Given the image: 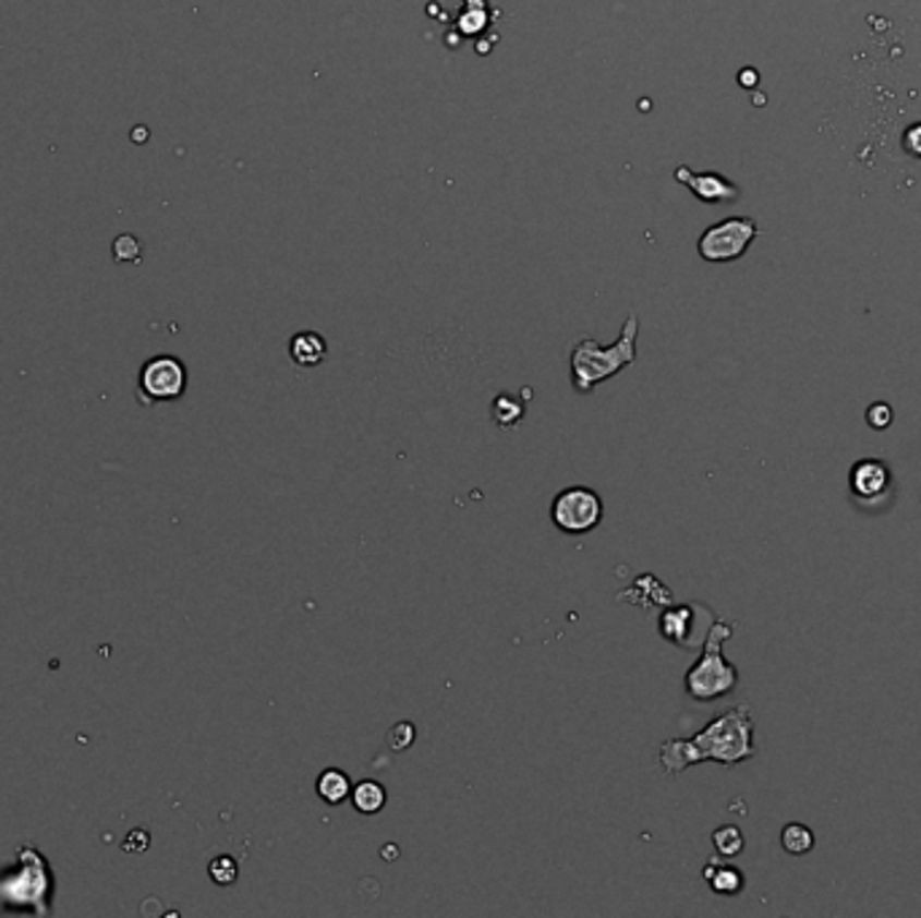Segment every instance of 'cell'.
Listing matches in <instances>:
<instances>
[{"instance_id":"obj_1","label":"cell","mask_w":921,"mask_h":918,"mask_svg":"<svg viewBox=\"0 0 921 918\" xmlns=\"http://www.w3.org/2000/svg\"><path fill=\"white\" fill-rule=\"evenodd\" d=\"M754 751L758 749H754L752 711L749 705H734L714 716L692 738H668L661 746L657 762L668 776H677L698 762H719L725 768L741 765V762L752 760Z\"/></svg>"},{"instance_id":"obj_2","label":"cell","mask_w":921,"mask_h":918,"mask_svg":"<svg viewBox=\"0 0 921 918\" xmlns=\"http://www.w3.org/2000/svg\"><path fill=\"white\" fill-rule=\"evenodd\" d=\"M637 337H639V315L628 313L622 324L620 337L611 346H598L593 337H582L574 342L569 353L571 364V386L577 394H593L601 383L620 375L626 366L637 361Z\"/></svg>"},{"instance_id":"obj_3","label":"cell","mask_w":921,"mask_h":918,"mask_svg":"<svg viewBox=\"0 0 921 918\" xmlns=\"http://www.w3.org/2000/svg\"><path fill=\"white\" fill-rule=\"evenodd\" d=\"M734 636V625L714 619L703 639V652L684 674V692L698 703H712L736 690L738 668L723 655V644Z\"/></svg>"},{"instance_id":"obj_4","label":"cell","mask_w":921,"mask_h":918,"mask_svg":"<svg viewBox=\"0 0 921 918\" xmlns=\"http://www.w3.org/2000/svg\"><path fill=\"white\" fill-rule=\"evenodd\" d=\"M550 518L558 531L582 536V533L596 531L604 520V502L593 487L571 485L563 487L550 504Z\"/></svg>"},{"instance_id":"obj_5","label":"cell","mask_w":921,"mask_h":918,"mask_svg":"<svg viewBox=\"0 0 921 918\" xmlns=\"http://www.w3.org/2000/svg\"><path fill=\"white\" fill-rule=\"evenodd\" d=\"M758 238V224L749 216H730V219L714 224L698 240V254L703 262L728 264L741 259L749 245Z\"/></svg>"},{"instance_id":"obj_6","label":"cell","mask_w":921,"mask_h":918,"mask_svg":"<svg viewBox=\"0 0 921 918\" xmlns=\"http://www.w3.org/2000/svg\"><path fill=\"white\" fill-rule=\"evenodd\" d=\"M186 366L175 355H154L141 366L138 399L141 404H157V401H175L186 391Z\"/></svg>"},{"instance_id":"obj_7","label":"cell","mask_w":921,"mask_h":918,"mask_svg":"<svg viewBox=\"0 0 921 918\" xmlns=\"http://www.w3.org/2000/svg\"><path fill=\"white\" fill-rule=\"evenodd\" d=\"M674 178H677L679 183H684V186H688L690 192L706 205L734 203V200H738V194H741V189H738L734 181H728L725 176L695 173V170H690L688 165H679V168L674 170Z\"/></svg>"},{"instance_id":"obj_8","label":"cell","mask_w":921,"mask_h":918,"mask_svg":"<svg viewBox=\"0 0 921 918\" xmlns=\"http://www.w3.org/2000/svg\"><path fill=\"white\" fill-rule=\"evenodd\" d=\"M849 487L851 496L860 498L862 504H871L875 498L884 496L892 487V472L884 461L878 458H862L851 467L849 472Z\"/></svg>"},{"instance_id":"obj_9","label":"cell","mask_w":921,"mask_h":918,"mask_svg":"<svg viewBox=\"0 0 921 918\" xmlns=\"http://www.w3.org/2000/svg\"><path fill=\"white\" fill-rule=\"evenodd\" d=\"M617 599L626 601V604L642 606V609H655V606H671L674 604L671 590H668L666 584L661 582V579L652 577V573H642V577H639L637 582L631 584V588L622 590Z\"/></svg>"},{"instance_id":"obj_10","label":"cell","mask_w":921,"mask_h":918,"mask_svg":"<svg viewBox=\"0 0 921 918\" xmlns=\"http://www.w3.org/2000/svg\"><path fill=\"white\" fill-rule=\"evenodd\" d=\"M692 625H695V606L690 604H671L657 619V630H661L663 639L679 647H692Z\"/></svg>"},{"instance_id":"obj_11","label":"cell","mask_w":921,"mask_h":918,"mask_svg":"<svg viewBox=\"0 0 921 918\" xmlns=\"http://www.w3.org/2000/svg\"><path fill=\"white\" fill-rule=\"evenodd\" d=\"M289 353L296 366L311 370V366H318L326 359L329 346H326V340L318 335V331H296V335L289 340Z\"/></svg>"},{"instance_id":"obj_12","label":"cell","mask_w":921,"mask_h":918,"mask_svg":"<svg viewBox=\"0 0 921 918\" xmlns=\"http://www.w3.org/2000/svg\"><path fill=\"white\" fill-rule=\"evenodd\" d=\"M351 802L362 817H375V813H380L383 808H386L388 792L380 782H375V778H364V782L353 784Z\"/></svg>"},{"instance_id":"obj_13","label":"cell","mask_w":921,"mask_h":918,"mask_svg":"<svg viewBox=\"0 0 921 918\" xmlns=\"http://www.w3.org/2000/svg\"><path fill=\"white\" fill-rule=\"evenodd\" d=\"M351 778H348V773H342L340 768H326V771H322V776L316 778V792L326 806H340V802L351 800Z\"/></svg>"},{"instance_id":"obj_14","label":"cell","mask_w":921,"mask_h":918,"mask_svg":"<svg viewBox=\"0 0 921 918\" xmlns=\"http://www.w3.org/2000/svg\"><path fill=\"white\" fill-rule=\"evenodd\" d=\"M703 878H706V883L712 886V892L725 894V897H734V894L743 889V873L734 868V865L708 862L706 868H703Z\"/></svg>"},{"instance_id":"obj_15","label":"cell","mask_w":921,"mask_h":918,"mask_svg":"<svg viewBox=\"0 0 921 918\" xmlns=\"http://www.w3.org/2000/svg\"><path fill=\"white\" fill-rule=\"evenodd\" d=\"M490 418L499 428H518L525 418V401L514 399L512 394H499L490 404Z\"/></svg>"},{"instance_id":"obj_16","label":"cell","mask_w":921,"mask_h":918,"mask_svg":"<svg viewBox=\"0 0 921 918\" xmlns=\"http://www.w3.org/2000/svg\"><path fill=\"white\" fill-rule=\"evenodd\" d=\"M781 846L784 851L792 854V857H803V854H809L811 848L816 846V837L811 828H805V824L800 822H789L787 828L781 830Z\"/></svg>"},{"instance_id":"obj_17","label":"cell","mask_w":921,"mask_h":918,"mask_svg":"<svg viewBox=\"0 0 921 918\" xmlns=\"http://www.w3.org/2000/svg\"><path fill=\"white\" fill-rule=\"evenodd\" d=\"M712 843H714V851H717L719 857H725V859L738 857V854L743 851V846H747V841H743V832L738 830L736 824H723V828L714 830Z\"/></svg>"},{"instance_id":"obj_18","label":"cell","mask_w":921,"mask_h":918,"mask_svg":"<svg viewBox=\"0 0 921 918\" xmlns=\"http://www.w3.org/2000/svg\"><path fill=\"white\" fill-rule=\"evenodd\" d=\"M208 875L216 886H232L240 875L238 859L230 857V854H219V857H214L208 862Z\"/></svg>"},{"instance_id":"obj_19","label":"cell","mask_w":921,"mask_h":918,"mask_svg":"<svg viewBox=\"0 0 921 918\" xmlns=\"http://www.w3.org/2000/svg\"><path fill=\"white\" fill-rule=\"evenodd\" d=\"M386 741H388V746H391V751H408L415 741L413 722H397V725L388 730Z\"/></svg>"},{"instance_id":"obj_20","label":"cell","mask_w":921,"mask_h":918,"mask_svg":"<svg viewBox=\"0 0 921 918\" xmlns=\"http://www.w3.org/2000/svg\"><path fill=\"white\" fill-rule=\"evenodd\" d=\"M865 421L875 432H884V428H889L892 421H895V412H892V407L886 404V401H873L865 412Z\"/></svg>"},{"instance_id":"obj_21","label":"cell","mask_w":921,"mask_h":918,"mask_svg":"<svg viewBox=\"0 0 921 918\" xmlns=\"http://www.w3.org/2000/svg\"><path fill=\"white\" fill-rule=\"evenodd\" d=\"M902 148H906V154H911V157L921 159V122L911 124V128L902 132Z\"/></svg>"},{"instance_id":"obj_22","label":"cell","mask_w":921,"mask_h":918,"mask_svg":"<svg viewBox=\"0 0 921 918\" xmlns=\"http://www.w3.org/2000/svg\"><path fill=\"white\" fill-rule=\"evenodd\" d=\"M148 843H152V837H148L146 830H133L128 837H124V851L130 854H143L148 848Z\"/></svg>"}]
</instances>
